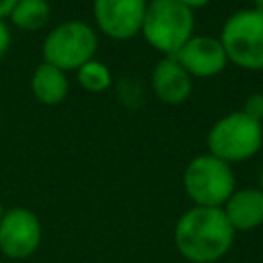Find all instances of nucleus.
<instances>
[{
	"label": "nucleus",
	"instance_id": "nucleus-14",
	"mask_svg": "<svg viewBox=\"0 0 263 263\" xmlns=\"http://www.w3.org/2000/svg\"><path fill=\"white\" fill-rule=\"evenodd\" d=\"M76 78L78 84L88 92H103L113 84V76L109 68L99 60H90L84 66H80L76 70Z\"/></svg>",
	"mask_w": 263,
	"mask_h": 263
},
{
	"label": "nucleus",
	"instance_id": "nucleus-6",
	"mask_svg": "<svg viewBox=\"0 0 263 263\" xmlns=\"http://www.w3.org/2000/svg\"><path fill=\"white\" fill-rule=\"evenodd\" d=\"M99 47L97 33L84 21H66L51 29L43 39V62L64 72L78 70L95 60Z\"/></svg>",
	"mask_w": 263,
	"mask_h": 263
},
{
	"label": "nucleus",
	"instance_id": "nucleus-7",
	"mask_svg": "<svg viewBox=\"0 0 263 263\" xmlns=\"http://www.w3.org/2000/svg\"><path fill=\"white\" fill-rule=\"evenodd\" d=\"M43 238V228L35 212L27 208H8L0 220V251L8 259L31 257Z\"/></svg>",
	"mask_w": 263,
	"mask_h": 263
},
{
	"label": "nucleus",
	"instance_id": "nucleus-8",
	"mask_svg": "<svg viewBox=\"0 0 263 263\" xmlns=\"http://www.w3.org/2000/svg\"><path fill=\"white\" fill-rule=\"evenodd\" d=\"M148 0H92L95 23L111 39L125 41L140 33Z\"/></svg>",
	"mask_w": 263,
	"mask_h": 263
},
{
	"label": "nucleus",
	"instance_id": "nucleus-11",
	"mask_svg": "<svg viewBox=\"0 0 263 263\" xmlns=\"http://www.w3.org/2000/svg\"><path fill=\"white\" fill-rule=\"evenodd\" d=\"M222 212L234 232L255 230L263 224V191L259 187L234 189V193L222 205Z\"/></svg>",
	"mask_w": 263,
	"mask_h": 263
},
{
	"label": "nucleus",
	"instance_id": "nucleus-13",
	"mask_svg": "<svg viewBox=\"0 0 263 263\" xmlns=\"http://www.w3.org/2000/svg\"><path fill=\"white\" fill-rule=\"evenodd\" d=\"M8 16L14 27L33 33L47 25L51 16V6L47 0H18Z\"/></svg>",
	"mask_w": 263,
	"mask_h": 263
},
{
	"label": "nucleus",
	"instance_id": "nucleus-20",
	"mask_svg": "<svg viewBox=\"0 0 263 263\" xmlns=\"http://www.w3.org/2000/svg\"><path fill=\"white\" fill-rule=\"evenodd\" d=\"M259 189L263 191V164H261V171H259Z\"/></svg>",
	"mask_w": 263,
	"mask_h": 263
},
{
	"label": "nucleus",
	"instance_id": "nucleus-1",
	"mask_svg": "<svg viewBox=\"0 0 263 263\" xmlns=\"http://www.w3.org/2000/svg\"><path fill=\"white\" fill-rule=\"evenodd\" d=\"M234 234L222 208L193 205L177 220L173 240L183 259L191 263H216L230 251Z\"/></svg>",
	"mask_w": 263,
	"mask_h": 263
},
{
	"label": "nucleus",
	"instance_id": "nucleus-12",
	"mask_svg": "<svg viewBox=\"0 0 263 263\" xmlns=\"http://www.w3.org/2000/svg\"><path fill=\"white\" fill-rule=\"evenodd\" d=\"M31 92L33 97L47 107L60 105L68 97V76L64 70L41 62L31 76Z\"/></svg>",
	"mask_w": 263,
	"mask_h": 263
},
{
	"label": "nucleus",
	"instance_id": "nucleus-15",
	"mask_svg": "<svg viewBox=\"0 0 263 263\" xmlns=\"http://www.w3.org/2000/svg\"><path fill=\"white\" fill-rule=\"evenodd\" d=\"M245 115H249L251 119L263 123V92H251L245 101V107L240 109Z\"/></svg>",
	"mask_w": 263,
	"mask_h": 263
},
{
	"label": "nucleus",
	"instance_id": "nucleus-17",
	"mask_svg": "<svg viewBox=\"0 0 263 263\" xmlns=\"http://www.w3.org/2000/svg\"><path fill=\"white\" fill-rule=\"evenodd\" d=\"M16 2H18V0H0V21H4V18L10 14V10L14 8Z\"/></svg>",
	"mask_w": 263,
	"mask_h": 263
},
{
	"label": "nucleus",
	"instance_id": "nucleus-21",
	"mask_svg": "<svg viewBox=\"0 0 263 263\" xmlns=\"http://www.w3.org/2000/svg\"><path fill=\"white\" fill-rule=\"evenodd\" d=\"M4 212H6V210H4V208H2V203H0V220H2V216H4Z\"/></svg>",
	"mask_w": 263,
	"mask_h": 263
},
{
	"label": "nucleus",
	"instance_id": "nucleus-5",
	"mask_svg": "<svg viewBox=\"0 0 263 263\" xmlns=\"http://www.w3.org/2000/svg\"><path fill=\"white\" fill-rule=\"evenodd\" d=\"M228 62L242 70H263V14L255 8L232 12L220 33Z\"/></svg>",
	"mask_w": 263,
	"mask_h": 263
},
{
	"label": "nucleus",
	"instance_id": "nucleus-9",
	"mask_svg": "<svg viewBox=\"0 0 263 263\" xmlns=\"http://www.w3.org/2000/svg\"><path fill=\"white\" fill-rule=\"evenodd\" d=\"M173 58L187 70L191 78L218 76L228 64L220 39L210 35H193Z\"/></svg>",
	"mask_w": 263,
	"mask_h": 263
},
{
	"label": "nucleus",
	"instance_id": "nucleus-18",
	"mask_svg": "<svg viewBox=\"0 0 263 263\" xmlns=\"http://www.w3.org/2000/svg\"><path fill=\"white\" fill-rule=\"evenodd\" d=\"M179 2H183L187 8H191V10H195V8H201V6H205V4H210L212 0H179Z\"/></svg>",
	"mask_w": 263,
	"mask_h": 263
},
{
	"label": "nucleus",
	"instance_id": "nucleus-19",
	"mask_svg": "<svg viewBox=\"0 0 263 263\" xmlns=\"http://www.w3.org/2000/svg\"><path fill=\"white\" fill-rule=\"evenodd\" d=\"M255 2V10H259L263 14V0H253Z\"/></svg>",
	"mask_w": 263,
	"mask_h": 263
},
{
	"label": "nucleus",
	"instance_id": "nucleus-16",
	"mask_svg": "<svg viewBox=\"0 0 263 263\" xmlns=\"http://www.w3.org/2000/svg\"><path fill=\"white\" fill-rule=\"evenodd\" d=\"M10 41H12V37H10V29H8V25H6L4 21H0V58L8 51Z\"/></svg>",
	"mask_w": 263,
	"mask_h": 263
},
{
	"label": "nucleus",
	"instance_id": "nucleus-2",
	"mask_svg": "<svg viewBox=\"0 0 263 263\" xmlns=\"http://www.w3.org/2000/svg\"><path fill=\"white\" fill-rule=\"evenodd\" d=\"M195 29L193 10L179 0H148L140 33L156 51L173 58Z\"/></svg>",
	"mask_w": 263,
	"mask_h": 263
},
{
	"label": "nucleus",
	"instance_id": "nucleus-3",
	"mask_svg": "<svg viewBox=\"0 0 263 263\" xmlns=\"http://www.w3.org/2000/svg\"><path fill=\"white\" fill-rule=\"evenodd\" d=\"M208 152L228 164L253 158L263 146V123L242 111L220 117L208 132Z\"/></svg>",
	"mask_w": 263,
	"mask_h": 263
},
{
	"label": "nucleus",
	"instance_id": "nucleus-4",
	"mask_svg": "<svg viewBox=\"0 0 263 263\" xmlns=\"http://www.w3.org/2000/svg\"><path fill=\"white\" fill-rule=\"evenodd\" d=\"M183 189L187 197L201 208H222L236 189L232 166L216 156L199 154L183 171Z\"/></svg>",
	"mask_w": 263,
	"mask_h": 263
},
{
	"label": "nucleus",
	"instance_id": "nucleus-10",
	"mask_svg": "<svg viewBox=\"0 0 263 263\" xmlns=\"http://www.w3.org/2000/svg\"><path fill=\"white\" fill-rule=\"evenodd\" d=\"M150 84H152L156 99L166 105L185 103L193 90V78L187 74V70L175 58H168V55H164L154 66Z\"/></svg>",
	"mask_w": 263,
	"mask_h": 263
}]
</instances>
